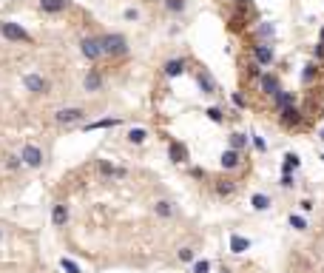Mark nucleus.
Here are the masks:
<instances>
[{"instance_id": "30", "label": "nucleus", "mask_w": 324, "mask_h": 273, "mask_svg": "<svg viewBox=\"0 0 324 273\" xmlns=\"http://www.w3.org/2000/svg\"><path fill=\"white\" fill-rule=\"evenodd\" d=\"M117 123H120V120H100V123H91L88 128H114Z\"/></svg>"}, {"instance_id": "5", "label": "nucleus", "mask_w": 324, "mask_h": 273, "mask_svg": "<svg viewBox=\"0 0 324 273\" xmlns=\"http://www.w3.org/2000/svg\"><path fill=\"white\" fill-rule=\"evenodd\" d=\"M23 86L32 91V94H48V80L40 77V74H26Z\"/></svg>"}, {"instance_id": "33", "label": "nucleus", "mask_w": 324, "mask_h": 273, "mask_svg": "<svg viewBox=\"0 0 324 273\" xmlns=\"http://www.w3.org/2000/svg\"><path fill=\"white\" fill-rule=\"evenodd\" d=\"M168 9L171 11H182L185 9V0H168Z\"/></svg>"}, {"instance_id": "25", "label": "nucleus", "mask_w": 324, "mask_h": 273, "mask_svg": "<svg viewBox=\"0 0 324 273\" xmlns=\"http://www.w3.org/2000/svg\"><path fill=\"white\" fill-rule=\"evenodd\" d=\"M60 268H63L66 273H80V265H77V262H71V259H66V256L60 259Z\"/></svg>"}, {"instance_id": "18", "label": "nucleus", "mask_w": 324, "mask_h": 273, "mask_svg": "<svg viewBox=\"0 0 324 273\" xmlns=\"http://www.w3.org/2000/svg\"><path fill=\"white\" fill-rule=\"evenodd\" d=\"M100 174H103V177H120V180H122L128 171L125 168H117V165H108V162H100Z\"/></svg>"}, {"instance_id": "44", "label": "nucleus", "mask_w": 324, "mask_h": 273, "mask_svg": "<svg viewBox=\"0 0 324 273\" xmlns=\"http://www.w3.org/2000/svg\"><path fill=\"white\" fill-rule=\"evenodd\" d=\"M322 159H324V157H322Z\"/></svg>"}, {"instance_id": "38", "label": "nucleus", "mask_w": 324, "mask_h": 273, "mask_svg": "<svg viewBox=\"0 0 324 273\" xmlns=\"http://www.w3.org/2000/svg\"><path fill=\"white\" fill-rule=\"evenodd\" d=\"M137 17H139L137 9H125V20H137Z\"/></svg>"}, {"instance_id": "11", "label": "nucleus", "mask_w": 324, "mask_h": 273, "mask_svg": "<svg viewBox=\"0 0 324 273\" xmlns=\"http://www.w3.org/2000/svg\"><path fill=\"white\" fill-rule=\"evenodd\" d=\"M282 123L284 125H299L301 123V114H299V108L296 105H287V108H282Z\"/></svg>"}, {"instance_id": "17", "label": "nucleus", "mask_w": 324, "mask_h": 273, "mask_svg": "<svg viewBox=\"0 0 324 273\" xmlns=\"http://www.w3.org/2000/svg\"><path fill=\"white\" fill-rule=\"evenodd\" d=\"M168 157H171V162H185V159H188L185 145H179V142H171V148H168Z\"/></svg>"}, {"instance_id": "37", "label": "nucleus", "mask_w": 324, "mask_h": 273, "mask_svg": "<svg viewBox=\"0 0 324 273\" xmlns=\"http://www.w3.org/2000/svg\"><path fill=\"white\" fill-rule=\"evenodd\" d=\"M253 145L259 148V151H267V145H265V139H262V136H253Z\"/></svg>"}, {"instance_id": "34", "label": "nucleus", "mask_w": 324, "mask_h": 273, "mask_svg": "<svg viewBox=\"0 0 324 273\" xmlns=\"http://www.w3.org/2000/svg\"><path fill=\"white\" fill-rule=\"evenodd\" d=\"M179 259H182V262H194V250L182 248V250H179Z\"/></svg>"}, {"instance_id": "20", "label": "nucleus", "mask_w": 324, "mask_h": 273, "mask_svg": "<svg viewBox=\"0 0 324 273\" xmlns=\"http://www.w3.org/2000/svg\"><path fill=\"white\" fill-rule=\"evenodd\" d=\"M145 139H148V131H145V128H131V131H128V142H134V145H142Z\"/></svg>"}, {"instance_id": "24", "label": "nucleus", "mask_w": 324, "mask_h": 273, "mask_svg": "<svg viewBox=\"0 0 324 273\" xmlns=\"http://www.w3.org/2000/svg\"><path fill=\"white\" fill-rule=\"evenodd\" d=\"M244 145H247V136H244V134H231V148L242 151Z\"/></svg>"}, {"instance_id": "3", "label": "nucleus", "mask_w": 324, "mask_h": 273, "mask_svg": "<svg viewBox=\"0 0 324 273\" xmlns=\"http://www.w3.org/2000/svg\"><path fill=\"white\" fill-rule=\"evenodd\" d=\"M80 51H82V57H85V60H100V57L105 54L103 51V40H100V37H85V40H82L80 43Z\"/></svg>"}, {"instance_id": "36", "label": "nucleus", "mask_w": 324, "mask_h": 273, "mask_svg": "<svg viewBox=\"0 0 324 273\" xmlns=\"http://www.w3.org/2000/svg\"><path fill=\"white\" fill-rule=\"evenodd\" d=\"M20 162H23V159H17V157H6V165H9V168H17Z\"/></svg>"}, {"instance_id": "43", "label": "nucleus", "mask_w": 324, "mask_h": 273, "mask_svg": "<svg viewBox=\"0 0 324 273\" xmlns=\"http://www.w3.org/2000/svg\"><path fill=\"white\" fill-rule=\"evenodd\" d=\"M322 139H324V131H322Z\"/></svg>"}, {"instance_id": "35", "label": "nucleus", "mask_w": 324, "mask_h": 273, "mask_svg": "<svg viewBox=\"0 0 324 273\" xmlns=\"http://www.w3.org/2000/svg\"><path fill=\"white\" fill-rule=\"evenodd\" d=\"M296 182H293V177L290 174H282V188H293Z\"/></svg>"}, {"instance_id": "27", "label": "nucleus", "mask_w": 324, "mask_h": 273, "mask_svg": "<svg viewBox=\"0 0 324 273\" xmlns=\"http://www.w3.org/2000/svg\"><path fill=\"white\" fill-rule=\"evenodd\" d=\"M313 77H316V63H307L304 71H301V80H304V83H313Z\"/></svg>"}, {"instance_id": "32", "label": "nucleus", "mask_w": 324, "mask_h": 273, "mask_svg": "<svg viewBox=\"0 0 324 273\" xmlns=\"http://www.w3.org/2000/svg\"><path fill=\"white\" fill-rule=\"evenodd\" d=\"M205 114H208V120H213V123H222V111L219 108H208Z\"/></svg>"}, {"instance_id": "2", "label": "nucleus", "mask_w": 324, "mask_h": 273, "mask_svg": "<svg viewBox=\"0 0 324 273\" xmlns=\"http://www.w3.org/2000/svg\"><path fill=\"white\" fill-rule=\"evenodd\" d=\"M0 34L6 37V40H12V43H29V34H26V29L23 26H17V23H12V20H3L0 23Z\"/></svg>"}, {"instance_id": "28", "label": "nucleus", "mask_w": 324, "mask_h": 273, "mask_svg": "<svg viewBox=\"0 0 324 273\" xmlns=\"http://www.w3.org/2000/svg\"><path fill=\"white\" fill-rule=\"evenodd\" d=\"M216 193H219V196H231L233 193V182H219V185H216Z\"/></svg>"}, {"instance_id": "42", "label": "nucleus", "mask_w": 324, "mask_h": 273, "mask_svg": "<svg viewBox=\"0 0 324 273\" xmlns=\"http://www.w3.org/2000/svg\"><path fill=\"white\" fill-rule=\"evenodd\" d=\"M0 239H3V230H0Z\"/></svg>"}, {"instance_id": "26", "label": "nucleus", "mask_w": 324, "mask_h": 273, "mask_svg": "<svg viewBox=\"0 0 324 273\" xmlns=\"http://www.w3.org/2000/svg\"><path fill=\"white\" fill-rule=\"evenodd\" d=\"M290 225L296 228V230H307V219L299 216V214H293V216H290Z\"/></svg>"}, {"instance_id": "13", "label": "nucleus", "mask_w": 324, "mask_h": 273, "mask_svg": "<svg viewBox=\"0 0 324 273\" xmlns=\"http://www.w3.org/2000/svg\"><path fill=\"white\" fill-rule=\"evenodd\" d=\"M239 162H242V159H239V151H236V148H228V151H225V154H222V168H239Z\"/></svg>"}, {"instance_id": "16", "label": "nucleus", "mask_w": 324, "mask_h": 273, "mask_svg": "<svg viewBox=\"0 0 324 273\" xmlns=\"http://www.w3.org/2000/svg\"><path fill=\"white\" fill-rule=\"evenodd\" d=\"M197 83H199V89H202V94H213V91H216V83H213L210 74H205V71L197 74Z\"/></svg>"}, {"instance_id": "15", "label": "nucleus", "mask_w": 324, "mask_h": 273, "mask_svg": "<svg viewBox=\"0 0 324 273\" xmlns=\"http://www.w3.org/2000/svg\"><path fill=\"white\" fill-rule=\"evenodd\" d=\"M273 102H276V108L282 111V108L293 105V102H296V97H293L290 91H276V94H273Z\"/></svg>"}, {"instance_id": "23", "label": "nucleus", "mask_w": 324, "mask_h": 273, "mask_svg": "<svg viewBox=\"0 0 324 273\" xmlns=\"http://www.w3.org/2000/svg\"><path fill=\"white\" fill-rule=\"evenodd\" d=\"M299 162H301V159L296 157V154H287V157H284V168H282V171H284V174H290L293 168H299Z\"/></svg>"}, {"instance_id": "40", "label": "nucleus", "mask_w": 324, "mask_h": 273, "mask_svg": "<svg viewBox=\"0 0 324 273\" xmlns=\"http://www.w3.org/2000/svg\"><path fill=\"white\" fill-rule=\"evenodd\" d=\"M316 57H319V60L324 57V43H322V40H319V46H316Z\"/></svg>"}, {"instance_id": "4", "label": "nucleus", "mask_w": 324, "mask_h": 273, "mask_svg": "<svg viewBox=\"0 0 324 273\" xmlns=\"http://www.w3.org/2000/svg\"><path fill=\"white\" fill-rule=\"evenodd\" d=\"M20 159H23V165H29V168H40L43 165V151L37 145H26L20 151Z\"/></svg>"}, {"instance_id": "12", "label": "nucleus", "mask_w": 324, "mask_h": 273, "mask_svg": "<svg viewBox=\"0 0 324 273\" xmlns=\"http://www.w3.org/2000/svg\"><path fill=\"white\" fill-rule=\"evenodd\" d=\"M82 86H85V91H100L103 89V74L100 71H88L85 80H82Z\"/></svg>"}, {"instance_id": "39", "label": "nucleus", "mask_w": 324, "mask_h": 273, "mask_svg": "<svg viewBox=\"0 0 324 273\" xmlns=\"http://www.w3.org/2000/svg\"><path fill=\"white\" fill-rule=\"evenodd\" d=\"M231 100H233V105H239V108H242V105H244V97H242V94H233Z\"/></svg>"}, {"instance_id": "7", "label": "nucleus", "mask_w": 324, "mask_h": 273, "mask_svg": "<svg viewBox=\"0 0 324 273\" xmlns=\"http://www.w3.org/2000/svg\"><path fill=\"white\" fill-rule=\"evenodd\" d=\"M253 57H256L259 66H270V63H273V48H270V43H256Z\"/></svg>"}, {"instance_id": "19", "label": "nucleus", "mask_w": 324, "mask_h": 273, "mask_svg": "<svg viewBox=\"0 0 324 273\" xmlns=\"http://www.w3.org/2000/svg\"><path fill=\"white\" fill-rule=\"evenodd\" d=\"M247 248H250V239H244V236H236V233L231 236V250H233V253H244Z\"/></svg>"}, {"instance_id": "8", "label": "nucleus", "mask_w": 324, "mask_h": 273, "mask_svg": "<svg viewBox=\"0 0 324 273\" xmlns=\"http://www.w3.org/2000/svg\"><path fill=\"white\" fill-rule=\"evenodd\" d=\"M51 222H54V228H66V222H69V208H66V202H57L51 208Z\"/></svg>"}, {"instance_id": "6", "label": "nucleus", "mask_w": 324, "mask_h": 273, "mask_svg": "<svg viewBox=\"0 0 324 273\" xmlns=\"http://www.w3.org/2000/svg\"><path fill=\"white\" fill-rule=\"evenodd\" d=\"M54 117H57L60 125H74V123H80L82 117H85V111H82V108H60Z\"/></svg>"}, {"instance_id": "9", "label": "nucleus", "mask_w": 324, "mask_h": 273, "mask_svg": "<svg viewBox=\"0 0 324 273\" xmlns=\"http://www.w3.org/2000/svg\"><path fill=\"white\" fill-rule=\"evenodd\" d=\"M40 9L48 14H60V11L69 9V0H40Z\"/></svg>"}, {"instance_id": "1", "label": "nucleus", "mask_w": 324, "mask_h": 273, "mask_svg": "<svg viewBox=\"0 0 324 273\" xmlns=\"http://www.w3.org/2000/svg\"><path fill=\"white\" fill-rule=\"evenodd\" d=\"M103 40V51L111 57H120V54H128V40L122 37V34H105V37H100Z\"/></svg>"}, {"instance_id": "21", "label": "nucleus", "mask_w": 324, "mask_h": 273, "mask_svg": "<svg viewBox=\"0 0 324 273\" xmlns=\"http://www.w3.org/2000/svg\"><path fill=\"white\" fill-rule=\"evenodd\" d=\"M154 211H157L160 216H165V219H168V216H174V202H168V199H160V202L154 205Z\"/></svg>"}, {"instance_id": "29", "label": "nucleus", "mask_w": 324, "mask_h": 273, "mask_svg": "<svg viewBox=\"0 0 324 273\" xmlns=\"http://www.w3.org/2000/svg\"><path fill=\"white\" fill-rule=\"evenodd\" d=\"M273 32H276L273 23H262V26H259V37H273Z\"/></svg>"}, {"instance_id": "41", "label": "nucleus", "mask_w": 324, "mask_h": 273, "mask_svg": "<svg viewBox=\"0 0 324 273\" xmlns=\"http://www.w3.org/2000/svg\"><path fill=\"white\" fill-rule=\"evenodd\" d=\"M322 43H324V26H322Z\"/></svg>"}, {"instance_id": "31", "label": "nucleus", "mask_w": 324, "mask_h": 273, "mask_svg": "<svg viewBox=\"0 0 324 273\" xmlns=\"http://www.w3.org/2000/svg\"><path fill=\"white\" fill-rule=\"evenodd\" d=\"M208 271H210V262H205V259L194 265V273H208Z\"/></svg>"}, {"instance_id": "14", "label": "nucleus", "mask_w": 324, "mask_h": 273, "mask_svg": "<svg viewBox=\"0 0 324 273\" xmlns=\"http://www.w3.org/2000/svg\"><path fill=\"white\" fill-rule=\"evenodd\" d=\"M185 71V60L179 57V60H168L165 63V77H179Z\"/></svg>"}, {"instance_id": "22", "label": "nucleus", "mask_w": 324, "mask_h": 273, "mask_svg": "<svg viewBox=\"0 0 324 273\" xmlns=\"http://www.w3.org/2000/svg\"><path fill=\"white\" fill-rule=\"evenodd\" d=\"M250 205H253L256 211H267V208H270V196H267V193H253Z\"/></svg>"}, {"instance_id": "10", "label": "nucleus", "mask_w": 324, "mask_h": 273, "mask_svg": "<svg viewBox=\"0 0 324 273\" xmlns=\"http://www.w3.org/2000/svg\"><path fill=\"white\" fill-rule=\"evenodd\" d=\"M259 86H262V91L270 94V97H273L276 91H282V89H279V80L273 77V74H259Z\"/></svg>"}]
</instances>
